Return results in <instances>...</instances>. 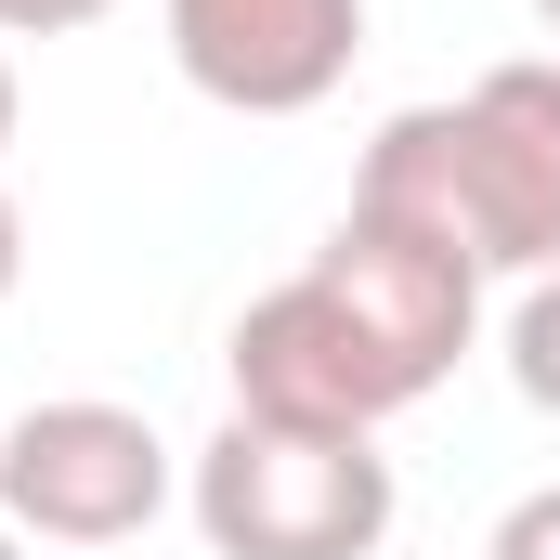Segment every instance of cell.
<instances>
[{
	"instance_id": "obj_9",
	"label": "cell",
	"mask_w": 560,
	"mask_h": 560,
	"mask_svg": "<svg viewBox=\"0 0 560 560\" xmlns=\"http://www.w3.org/2000/svg\"><path fill=\"white\" fill-rule=\"evenodd\" d=\"M13 275H26V222H13V196H0V300H13Z\"/></svg>"
},
{
	"instance_id": "obj_7",
	"label": "cell",
	"mask_w": 560,
	"mask_h": 560,
	"mask_svg": "<svg viewBox=\"0 0 560 560\" xmlns=\"http://www.w3.org/2000/svg\"><path fill=\"white\" fill-rule=\"evenodd\" d=\"M482 560H560V482H535V495L495 522V548H482Z\"/></svg>"
},
{
	"instance_id": "obj_3",
	"label": "cell",
	"mask_w": 560,
	"mask_h": 560,
	"mask_svg": "<svg viewBox=\"0 0 560 560\" xmlns=\"http://www.w3.org/2000/svg\"><path fill=\"white\" fill-rule=\"evenodd\" d=\"M183 509L222 560H378L392 535V456L378 430H300V418H222L183 469Z\"/></svg>"
},
{
	"instance_id": "obj_5",
	"label": "cell",
	"mask_w": 560,
	"mask_h": 560,
	"mask_svg": "<svg viewBox=\"0 0 560 560\" xmlns=\"http://www.w3.org/2000/svg\"><path fill=\"white\" fill-rule=\"evenodd\" d=\"M365 52V0H170V66L235 118H313Z\"/></svg>"
},
{
	"instance_id": "obj_6",
	"label": "cell",
	"mask_w": 560,
	"mask_h": 560,
	"mask_svg": "<svg viewBox=\"0 0 560 560\" xmlns=\"http://www.w3.org/2000/svg\"><path fill=\"white\" fill-rule=\"evenodd\" d=\"M509 378H522L535 418H560V275H535L522 313H509Z\"/></svg>"
},
{
	"instance_id": "obj_11",
	"label": "cell",
	"mask_w": 560,
	"mask_h": 560,
	"mask_svg": "<svg viewBox=\"0 0 560 560\" xmlns=\"http://www.w3.org/2000/svg\"><path fill=\"white\" fill-rule=\"evenodd\" d=\"M0 560H26V535H13V522H0Z\"/></svg>"
},
{
	"instance_id": "obj_2",
	"label": "cell",
	"mask_w": 560,
	"mask_h": 560,
	"mask_svg": "<svg viewBox=\"0 0 560 560\" xmlns=\"http://www.w3.org/2000/svg\"><path fill=\"white\" fill-rule=\"evenodd\" d=\"M352 209L456 248L469 275H560V66H495L456 105L378 118Z\"/></svg>"
},
{
	"instance_id": "obj_1",
	"label": "cell",
	"mask_w": 560,
	"mask_h": 560,
	"mask_svg": "<svg viewBox=\"0 0 560 560\" xmlns=\"http://www.w3.org/2000/svg\"><path fill=\"white\" fill-rule=\"evenodd\" d=\"M482 326V275L456 248H430L378 209H339V235L261 287L222 339L235 365V418H300V430H392L456 378Z\"/></svg>"
},
{
	"instance_id": "obj_10",
	"label": "cell",
	"mask_w": 560,
	"mask_h": 560,
	"mask_svg": "<svg viewBox=\"0 0 560 560\" xmlns=\"http://www.w3.org/2000/svg\"><path fill=\"white\" fill-rule=\"evenodd\" d=\"M0 156H13V66H0Z\"/></svg>"
},
{
	"instance_id": "obj_4",
	"label": "cell",
	"mask_w": 560,
	"mask_h": 560,
	"mask_svg": "<svg viewBox=\"0 0 560 560\" xmlns=\"http://www.w3.org/2000/svg\"><path fill=\"white\" fill-rule=\"evenodd\" d=\"M170 509V443L131 405H26L0 418V522L39 548H131Z\"/></svg>"
},
{
	"instance_id": "obj_8",
	"label": "cell",
	"mask_w": 560,
	"mask_h": 560,
	"mask_svg": "<svg viewBox=\"0 0 560 560\" xmlns=\"http://www.w3.org/2000/svg\"><path fill=\"white\" fill-rule=\"evenodd\" d=\"M105 0H0V39H66V26H92Z\"/></svg>"
},
{
	"instance_id": "obj_12",
	"label": "cell",
	"mask_w": 560,
	"mask_h": 560,
	"mask_svg": "<svg viewBox=\"0 0 560 560\" xmlns=\"http://www.w3.org/2000/svg\"><path fill=\"white\" fill-rule=\"evenodd\" d=\"M535 13H548V26H560V0H535Z\"/></svg>"
}]
</instances>
